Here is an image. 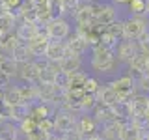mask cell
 Listing matches in <instances>:
<instances>
[{
	"mask_svg": "<svg viewBox=\"0 0 149 140\" xmlns=\"http://www.w3.org/2000/svg\"><path fill=\"white\" fill-rule=\"evenodd\" d=\"M90 65L97 73H112L118 67V60H116V54L112 49H104L101 45H95V47H91Z\"/></svg>",
	"mask_w": 149,
	"mask_h": 140,
	"instance_id": "6da1fadb",
	"label": "cell"
},
{
	"mask_svg": "<svg viewBox=\"0 0 149 140\" xmlns=\"http://www.w3.org/2000/svg\"><path fill=\"white\" fill-rule=\"evenodd\" d=\"M110 88L114 90V93L118 95V101L121 103H130L136 93V78L130 77V75H121L116 80L108 82Z\"/></svg>",
	"mask_w": 149,
	"mask_h": 140,
	"instance_id": "7a4b0ae2",
	"label": "cell"
},
{
	"mask_svg": "<svg viewBox=\"0 0 149 140\" xmlns=\"http://www.w3.org/2000/svg\"><path fill=\"white\" fill-rule=\"evenodd\" d=\"M147 30V19L146 17H138V15H130L129 19L123 21V39L129 41H138V37Z\"/></svg>",
	"mask_w": 149,
	"mask_h": 140,
	"instance_id": "3957f363",
	"label": "cell"
},
{
	"mask_svg": "<svg viewBox=\"0 0 149 140\" xmlns=\"http://www.w3.org/2000/svg\"><path fill=\"white\" fill-rule=\"evenodd\" d=\"M47 37L50 41H65L71 36V24L62 17V19H52L45 24Z\"/></svg>",
	"mask_w": 149,
	"mask_h": 140,
	"instance_id": "277c9868",
	"label": "cell"
},
{
	"mask_svg": "<svg viewBox=\"0 0 149 140\" xmlns=\"http://www.w3.org/2000/svg\"><path fill=\"white\" fill-rule=\"evenodd\" d=\"M77 120H78V116L71 114V112H65V110H56V114L52 116L54 133L63 134V133H67V131L77 129Z\"/></svg>",
	"mask_w": 149,
	"mask_h": 140,
	"instance_id": "5b68a950",
	"label": "cell"
},
{
	"mask_svg": "<svg viewBox=\"0 0 149 140\" xmlns=\"http://www.w3.org/2000/svg\"><path fill=\"white\" fill-rule=\"evenodd\" d=\"M118 21V9L114 4H101L95 2V24L108 26L110 22Z\"/></svg>",
	"mask_w": 149,
	"mask_h": 140,
	"instance_id": "8992f818",
	"label": "cell"
},
{
	"mask_svg": "<svg viewBox=\"0 0 149 140\" xmlns=\"http://www.w3.org/2000/svg\"><path fill=\"white\" fill-rule=\"evenodd\" d=\"M138 52H140L138 43L136 41H129V39H121L114 49L116 60H118V62H123V64H129Z\"/></svg>",
	"mask_w": 149,
	"mask_h": 140,
	"instance_id": "52a82bcc",
	"label": "cell"
},
{
	"mask_svg": "<svg viewBox=\"0 0 149 140\" xmlns=\"http://www.w3.org/2000/svg\"><path fill=\"white\" fill-rule=\"evenodd\" d=\"M65 47H67V50H69L73 56H77V58H82V56L88 52V49H90L88 41L84 39L82 36H78L77 32L65 39Z\"/></svg>",
	"mask_w": 149,
	"mask_h": 140,
	"instance_id": "ba28073f",
	"label": "cell"
},
{
	"mask_svg": "<svg viewBox=\"0 0 149 140\" xmlns=\"http://www.w3.org/2000/svg\"><path fill=\"white\" fill-rule=\"evenodd\" d=\"M13 34L17 36L19 41L28 43V41H32L39 34V24H37V22H19V26H15V32H13Z\"/></svg>",
	"mask_w": 149,
	"mask_h": 140,
	"instance_id": "9c48e42d",
	"label": "cell"
},
{
	"mask_svg": "<svg viewBox=\"0 0 149 140\" xmlns=\"http://www.w3.org/2000/svg\"><path fill=\"white\" fill-rule=\"evenodd\" d=\"M65 56H67L65 41H49V47H47V52H45L47 62H62Z\"/></svg>",
	"mask_w": 149,
	"mask_h": 140,
	"instance_id": "30bf717a",
	"label": "cell"
},
{
	"mask_svg": "<svg viewBox=\"0 0 149 140\" xmlns=\"http://www.w3.org/2000/svg\"><path fill=\"white\" fill-rule=\"evenodd\" d=\"M97 129H99V123L93 120L91 114H82V116H78V120H77V131L82 134V136L95 134Z\"/></svg>",
	"mask_w": 149,
	"mask_h": 140,
	"instance_id": "8fae6325",
	"label": "cell"
},
{
	"mask_svg": "<svg viewBox=\"0 0 149 140\" xmlns=\"http://www.w3.org/2000/svg\"><path fill=\"white\" fill-rule=\"evenodd\" d=\"M130 108H132V116H146L149 114V95L136 92L130 101Z\"/></svg>",
	"mask_w": 149,
	"mask_h": 140,
	"instance_id": "7c38bea8",
	"label": "cell"
},
{
	"mask_svg": "<svg viewBox=\"0 0 149 140\" xmlns=\"http://www.w3.org/2000/svg\"><path fill=\"white\" fill-rule=\"evenodd\" d=\"M91 116H93V120H95L99 125L106 123V121H110V120H116L114 108H112V106H108V105H101V103H97V105L93 106Z\"/></svg>",
	"mask_w": 149,
	"mask_h": 140,
	"instance_id": "4fadbf2b",
	"label": "cell"
},
{
	"mask_svg": "<svg viewBox=\"0 0 149 140\" xmlns=\"http://www.w3.org/2000/svg\"><path fill=\"white\" fill-rule=\"evenodd\" d=\"M127 65H129V75H130V77H136V78H138L140 75L147 73V56L142 54V52H138Z\"/></svg>",
	"mask_w": 149,
	"mask_h": 140,
	"instance_id": "5bb4252c",
	"label": "cell"
},
{
	"mask_svg": "<svg viewBox=\"0 0 149 140\" xmlns=\"http://www.w3.org/2000/svg\"><path fill=\"white\" fill-rule=\"evenodd\" d=\"M95 97H97V103H101V105H116L118 103V95L114 93V90L110 88V84H104V86H101L99 90H97L95 93Z\"/></svg>",
	"mask_w": 149,
	"mask_h": 140,
	"instance_id": "9a60e30c",
	"label": "cell"
},
{
	"mask_svg": "<svg viewBox=\"0 0 149 140\" xmlns=\"http://www.w3.org/2000/svg\"><path fill=\"white\" fill-rule=\"evenodd\" d=\"M0 140H19V127L15 121L4 120L0 123Z\"/></svg>",
	"mask_w": 149,
	"mask_h": 140,
	"instance_id": "2e32d148",
	"label": "cell"
},
{
	"mask_svg": "<svg viewBox=\"0 0 149 140\" xmlns=\"http://www.w3.org/2000/svg\"><path fill=\"white\" fill-rule=\"evenodd\" d=\"M11 60H13L15 64L30 62L32 56H30V50H28V43H22V41H19V43L13 47V50H11Z\"/></svg>",
	"mask_w": 149,
	"mask_h": 140,
	"instance_id": "e0dca14e",
	"label": "cell"
},
{
	"mask_svg": "<svg viewBox=\"0 0 149 140\" xmlns=\"http://www.w3.org/2000/svg\"><path fill=\"white\" fill-rule=\"evenodd\" d=\"M140 134H142V131H140L136 125H132L129 121V123H123L118 131V140H140Z\"/></svg>",
	"mask_w": 149,
	"mask_h": 140,
	"instance_id": "ac0fdd59",
	"label": "cell"
},
{
	"mask_svg": "<svg viewBox=\"0 0 149 140\" xmlns=\"http://www.w3.org/2000/svg\"><path fill=\"white\" fill-rule=\"evenodd\" d=\"M30 118V105H24V103H19V105L11 106V118L9 121H15V123H21Z\"/></svg>",
	"mask_w": 149,
	"mask_h": 140,
	"instance_id": "d6986e66",
	"label": "cell"
},
{
	"mask_svg": "<svg viewBox=\"0 0 149 140\" xmlns=\"http://www.w3.org/2000/svg\"><path fill=\"white\" fill-rule=\"evenodd\" d=\"M17 22V17L9 11H4L0 9V34H8V32H13V26Z\"/></svg>",
	"mask_w": 149,
	"mask_h": 140,
	"instance_id": "ffe728a7",
	"label": "cell"
},
{
	"mask_svg": "<svg viewBox=\"0 0 149 140\" xmlns=\"http://www.w3.org/2000/svg\"><path fill=\"white\" fill-rule=\"evenodd\" d=\"M82 67V58H77V56H67L60 62V69L65 73H74V71H80Z\"/></svg>",
	"mask_w": 149,
	"mask_h": 140,
	"instance_id": "44dd1931",
	"label": "cell"
},
{
	"mask_svg": "<svg viewBox=\"0 0 149 140\" xmlns=\"http://www.w3.org/2000/svg\"><path fill=\"white\" fill-rule=\"evenodd\" d=\"M45 11L49 13L50 19H62L63 13H65V9H63L62 0H49V2H47Z\"/></svg>",
	"mask_w": 149,
	"mask_h": 140,
	"instance_id": "7402d4cb",
	"label": "cell"
},
{
	"mask_svg": "<svg viewBox=\"0 0 149 140\" xmlns=\"http://www.w3.org/2000/svg\"><path fill=\"white\" fill-rule=\"evenodd\" d=\"M2 103L13 106V105H19L21 103V95H19V88L17 86H9L4 90V97H2Z\"/></svg>",
	"mask_w": 149,
	"mask_h": 140,
	"instance_id": "603a6c76",
	"label": "cell"
},
{
	"mask_svg": "<svg viewBox=\"0 0 149 140\" xmlns=\"http://www.w3.org/2000/svg\"><path fill=\"white\" fill-rule=\"evenodd\" d=\"M78 103H80V110H82V114H88V112H91V110H93V106L97 105V97H95V93H84L82 99L78 101Z\"/></svg>",
	"mask_w": 149,
	"mask_h": 140,
	"instance_id": "cb8c5ba5",
	"label": "cell"
},
{
	"mask_svg": "<svg viewBox=\"0 0 149 140\" xmlns=\"http://www.w3.org/2000/svg\"><path fill=\"white\" fill-rule=\"evenodd\" d=\"M54 84L60 88L62 92H67L69 86H71V73H65V71H58L54 77Z\"/></svg>",
	"mask_w": 149,
	"mask_h": 140,
	"instance_id": "d4e9b609",
	"label": "cell"
},
{
	"mask_svg": "<svg viewBox=\"0 0 149 140\" xmlns=\"http://www.w3.org/2000/svg\"><path fill=\"white\" fill-rule=\"evenodd\" d=\"M104 32H108L110 36L118 37V39H123V21H114V22H110L108 26H104Z\"/></svg>",
	"mask_w": 149,
	"mask_h": 140,
	"instance_id": "484cf974",
	"label": "cell"
},
{
	"mask_svg": "<svg viewBox=\"0 0 149 140\" xmlns=\"http://www.w3.org/2000/svg\"><path fill=\"white\" fill-rule=\"evenodd\" d=\"M130 13L138 17H146V0H130L129 2Z\"/></svg>",
	"mask_w": 149,
	"mask_h": 140,
	"instance_id": "4316f807",
	"label": "cell"
},
{
	"mask_svg": "<svg viewBox=\"0 0 149 140\" xmlns=\"http://www.w3.org/2000/svg\"><path fill=\"white\" fill-rule=\"evenodd\" d=\"M0 71L2 73H6L9 75V77H15V73H17V64L13 62L11 58H6V60H0Z\"/></svg>",
	"mask_w": 149,
	"mask_h": 140,
	"instance_id": "83f0119b",
	"label": "cell"
},
{
	"mask_svg": "<svg viewBox=\"0 0 149 140\" xmlns=\"http://www.w3.org/2000/svg\"><path fill=\"white\" fill-rule=\"evenodd\" d=\"M90 77L86 71H74V73H71V86L69 88H82L84 86V82H86V78Z\"/></svg>",
	"mask_w": 149,
	"mask_h": 140,
	"instance_id": "f1b7e54d",
	"label": "cell"
},
{
	"mask_svg": "<svg viewBox=\"0 0 149 140\" xmlns=\"http://www.w3.org/2000/svg\"><path fill=\"white\" fill-rule=\"evenodd\" d=\"M82 88H84V92H86V93H97V90L101 88V82L97 80L95 77H91V75H90V77L86 78V82H84Z\"/></svg>",
	"mask_w": 149,
	"mask_h": 140,
	"instance_id": "f546056e",
	"label": "cell"
},
{
	"mask_svg": "<svg viewBox=\"0 0 149 140\" xmlns=\"http://www.w3.org/2000/svg\"><path fill=\"white\" fill-rule=\"evenodd\" d=\"M138 49H140V52L142 54H146V56H149V30H146L142 36L138 37Z\"/></svg>",
	"mask_w": 149,
	"mask_h": 140,
	"instance_id": "4dcf8cb0",
	"label": "cell"
},
{
	"mask_svg": "<svg viewBox=\"0 0 149 140\" xmlns=\"http://www.w3.org/2000/svg\"><path fill=\"white\" fill-rule=\"evenodd\" d=\"M136 84H138V90L140 93H146V95H149V71L147 73H143V75H140V77L136 78Z\"/></svg>",
	"mask_w": 149,
	"mask_h": 140,
	"instance_id": "1f68e13d",
	"label": "cell"
},
{
	"mask_svg": "<svg viewBox=\"0 0 149 140\" xmlns=\"http://www.w3.org/2000/svg\"><path fill=\"white\" fill-rule=\"evenodd\" d=\"M36 123H37V129H39V131H43L45 134L54 133V123H52V118H43V120L36 121Z\"/></svg>",
	"mask_w": 149,
	"mask_h": 140,
	"instance_id": "d6a6232c",
	"label": "cell"
},
{
	"mask_svg": "<svg viewBox=\"0 0 149 140\" xmlns=\"http://www.w3.org/2000/svg\"><path fill=\"white\" fill-rule=\"evenodd\" d=\"M62 4H63V9H65V13H73L77 11V8L82 4V0H62Z\"/></svg>",
	"mask_w": 149,
	"mask_h": 140,
	"instance_id": "836d02e7",
	"label": "cell"
},
{
	"mask_svg": "<svg viewBox=\"0 0 149 140\" xmlns=\"http://www.w3.org/2000/svg\"><path fill=\"white\" fill-rule=\"evenodd\" d=\"M60 140H84V136L77 129H73V131H67V133L60 134Z\"/></svg>",
	"mask_w": 149,
	"mask_h": 140,
	"instance_id": "e575fe53",
	"label": "cell"
},
{
	"mask_svg": "<svg viewBox=\"0 0 149 140\" xmlns=\"http://www.w3.org/2000/svg\"><path fill=\"white\" fill-rule=\"evenodd\" d=\"M9 86H11V77L0 71V90H6Z\"/></svg>",
	"mask_w": 149,
	"mask_h": 140,
	"instance_id": "d590c367",
	"label": "cell"
},
{
	"mask_svg": "<svg viewBox=\"0 0 149 140\" xmlns=\"http://www.w3.org/2000/svg\"><path fill=\"white\" fill-rule=\"evenodd\" d=\"M28 2H30L36 9H39V11H41V9L47 8V2H49V0H28Z\"/></svg>",
	"mask_w": 149,
	"mask_h": 140,
	"instance_id": "8d00e7d4",
	"label": "cell"
},
{
	"mask_svg": "<svg viewBox=\"0 0 149 140\" xmlns=\"http://www.w3.org/2000/svg\"><path fill=\"white\" fill-rule=\"evenodd\" d=\"M84 140H102V138L99 133H95V134H90V136H84Z\"/></svg>",
	"mask_w": 149,
	"mask_h": 140,
	"instance_id": "74e56055",
	"label": "cell"
},
{
	"mask_svg": "<svg viewBox=\"0 0 149 140\" xmlns=\"http://www.w3.org/2000/svg\"><path fill=\"white\" fill-rule=\"evenodd\" d=\"M45 140H60V134H58V133H50Z\"/></svg>",
	"mask_w": 149,
	"mask_h": 140,
	"instance_id": "f35d334b",
	"label": "cell"
},
{
	"mask_svg": "<svg viewBox=\"0 0 149 140\" xmlns=\"http://www.w3.org/2000/svg\"><path fill=\"white\" fill-rule=\"evenodd\" d=\"M149 15V0H146V17Z\"/></svg>",
	"mask_w": 149,
	"mask_h": 140,
	"instance_id": "ab89813d",
	"label": "cell"
},
{
	"mask_svg": "<svg viewBox=\"0 0 149 140\" xmlns=\"http://www.w3.org/2000/svg\"><path fill=\"white\" fill-rule=\"evenodd\" d=\"M82 2H97V0H82Z\"/></svg>",
	"mask_w": 149,
	"mask_h": 140,
	"instance_id": "60d3db41",
	"label": "cell"
}]
</instances>
